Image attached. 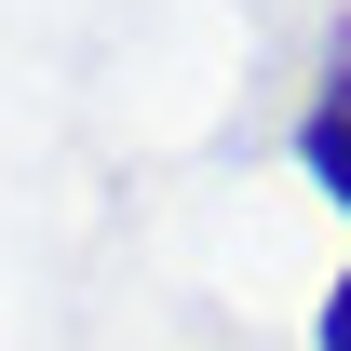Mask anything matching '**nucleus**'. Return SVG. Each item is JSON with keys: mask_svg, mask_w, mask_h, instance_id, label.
<instances>
[{"mask_svg": "<svg viewBox=\"0 0 351 351\" xmlns=\"http://www.w3.org/2000/svg\"><path fill=\"white\" fill-rule=\"evenodd\" d=\"M298 176H311V189L351 217V54H338V82L311 95V122H298Z\"/></svg>", "mask_w": 351, "mask_h": 351, "instance_id": "1", "label": "nucleus"}, {"mask_svg": "<svg viewBox=\"0 0 351 351\" xmlns=\"http://www.w3.org/2000/svg\"><path fill=\"white\" fill-rule=\"evenodd\" d=\"M311 351H351V270L324 284V324H311Z\"/></svg>", "mask_w": 351, "mask_h": 351, "instance_id": "2", "label": "nucleus"}]
</instances>
